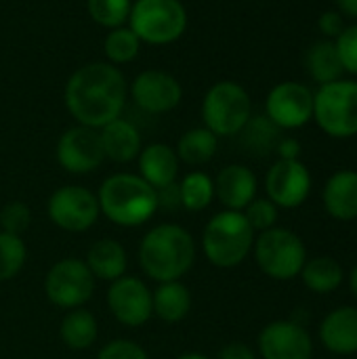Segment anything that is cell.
Masks as SVG:
<instances>
[{
    "instance_id": "f546056e",
    "label": "cell",
    "mask_w": 357,
    "mask_h": 359,
    "mask_svg": "<svg viewBox=\"0 0 357 359\" xmlns=\"http://www.w3.org/2000/svg\"><path fill=\"white\" fill-rule=\"evenodd\" d=\"M27 263V246L21 236L0 231V284L15 280Z\"/></svg>"
},
{
    "instance_id": "7a4b0ae2",
    "label": "cell",
    "mask_w": 357,
    "mask_h": 359,
    "mask_svg": "<svg viewBox=\"0 0 357 359\" xmlns=\"http://www.w3.org/2000/svg\"><path fill=\"white\" fill-rule=\"evenodd\" d=\"M196 263V242L191 233L177 223L151 227L139 244V265L143 273L162 284L183 280Z\"/></svg>"
},
{
    "instance_id": "f35d334b",
    "label": "cell",
    "mask_w": 357,
    "mask_h": 359,
    "mask_svg": "<svg viewBox=\"0 0 357 359\" xmlns=\"http://www.w3.org/2000/svg\"><path fill=\"white\" fill-rule=\"evenodd\" d=\"M276 151L280 156V160H299L301 156V143L292 137H284L278 141Z\"/></svg>"
},
{
    "instance_id": "5b68a950",
    "label": "cell",
    "mask_w": 357,
    "mask_h": 359,
    "mask_svg": "<svg viewBox=\"0 0 357 359\" xmlns=\"http://www.w3.org/2000/svg\"><path fill=\"white\" fill-rule=\"evenodd\" d=\"M252 255L259 269L276 282H290L299 278L307 261L303 240L284 227H271L259 233L255 238Z\"/></svg>"
},
{
    "instance_id": "30bf717a",
    "label": "cell",
    "mask_w": 357,
    "mask_h": 359,
    "mask_svg": "<svg viewBox=\"0 0 357 359\" xmlns=\"http://www.w3.org/2000/svg\"><path fill=\"white\" fill-rule=\"evenodd\" d=\"M46 215L55 227L67 233L88 231L101 217L97 194L82 185H63L46 202Z\"/></svg>"
},
{
    "instance_id": "4fadbf2b",
    "label": "cell",
    "mask_w": 357,
    "mask_h": 359,
    "mask_svg": "<svg viewBox=\"0 0 357 359\" xmlns=\"http://www.w3.org/2000/svg\"><path fill=\"white\" fill-rule=\"evenodd\" d=\"M265 116L280 130L301 128L314 118V93L299 82H280L267 95Z\"/></svg>"
},
{
    "instance_id": "d4e9b609",
    "label": "cell",
    "mask_w": 357,
    "mask_h": 359,
    "mask_svg": "<svg viewBox=\"0 0 357 359\" xmlns=\"http://www.w3.org/2000/svg\"><path fill=\"white\" fill-rule=\"evenodd\" d=\"M303 284L316 294H330L341 288L345 280V271L341 263L332 257H316L307 259L301 269Z\"/></svg>"
},
{
    "instance_id": "484cf974",
    "label": "cell",
    "mask_w": 357,
    "mask_h": 359,
    "mask_svg": "<svg viewBox=\"0 0 357 359\" xmlns=\"http://www.w3.org/2000/svg\"><path fill=\"white\" fill-rule=\"evenodd\" d=\"M217 147H219V137L210 133L206 126H198L181 135L175 151L179 156V162H185L189 166H202L215 158Z\"/></svg>"
},
{
    "instance_id": "4316f807",
    "label": "cell",
    "mask_w": 357,
    "mask_h": 359,
    "mask_svg": "<svg viewBox=\"0 0 357 359\" xmlns=\"http://www.w3.org/2000/svg\"><path fill=\"white\" fill-rule=\"evenodd\" d=\"M305 65H307V74L322 86V84H330L341 80L343 76V63L339 59L335 40H322L318 44H314L305 57Z\"/></svg>"
},
{
    "instance_id": "836d02e7",
    "label": "cell",
    "mask_w": 357,
    "mask_h": 359,
    "mask_svg": "<svg viewBox=\"0 0 357 359\" xmlns=\"http://www.w3.org/2000/svg\"><path fill=\"white\" fill-rule=\"evenodd\" d=\"M32 223V210L25 202H8L0 210V231L21 236Z\"/></svg>"
},
{
    "instance_id": "60d3db41",
    "label": "cell",
    "mask_w": 357,
    "mask_h": 359,
    "mask_svg": "<svg viewBox=\"0 0 357 359\" xmlns=\"http://www.w3.org/2000/svg\"><path fill=\"white\" fill-rule=\"evenodd\" d=\"M349 288H351L353 297L357 299V265L351 269V273H349Z\"/></svg>"
},
{
    "instance_id": "9c48e42d",
    "label": "cell",
    "mask_w": 357,
    "mask_h": 359,
    "mask_svg": "<svg viewBox=\"0 0 357 359\" xmlns=\"http://www.w3.org/2000/svg\"><path fill=\"white\" fill-rule=\"evenodd\" d=\"M95 278L86 267L84 259L67 257L57 261L44 278V294L50 305L59 309L84 307L95 292Z\"/></svg>"
},
{
    "instance_id": "d6a6232c",
    "label": "cell",
    "mask_w": 357,
    "mask_h": 359,
    "mask_svg": "<svg viewBox=\"0 0 357 359\" xmlns=\"http://www.w3.org/2000/svg\"><path fill=\"white\" fill-rule=\"evenodd\" d=\"M242 212L255 233H263L271 227H278L280 208L269 198H255Z\"/></svg>"
},
{
    "instance_id": "603a6c76",
    "label": "cell",
    "mask_w": 357,
    "mask_h": 359,
    "mask_svg": "<svg viewBox=\"0 0 357 359\" xmlns=\"http://www.w3.org/2000/svg\"><path fill=\"white\" fill-rule=\"evenodd\" d=\"M151 301L154 316L164 324H179L191 311V292L181 280L158 284V288L151 292Z\"/></svg>"
},
{
    "instance_id": "1f68e13d",
    "label": "cell",
    "mask_w": 357,
    "mask_h": 359,
    "mask_svg": "<svg viewBox=\"0 0 357 359\" xmlns=\"http://www.w3.org/2000/svg\"><path fill=\"white\" fill-rule=\"evenodd\" d=\"M133 0H86V11L95 23L114 29L128 21Z\"/></svg>"
},
{
    "instance_id": "44dd1931",
    "label": "cell",
    "mask_w": 357,
    "mask_h": 359,
    "mask_svg": "<svg viewBox=\"0 0 357 359\" xmlns=\"http://www.w3.org/2000/svg\"><path fill=\"white\" fill-rule=\"evenodd\" d=\"M99 137H101L103 156L109 158L112 162H120V164L133 162L143 149L137 126L124 118H116L103 128H99Z\"/></svg>"
},
{
    "instance_id": "7c38bea8",
    "label": "cell",
    "mask_w": 357,
    "mask_h": 359,
    "mask_svg": "<svg viewBox=\"0 0 357 359\" xmlns=\"http://www.w3.org/2000/svg\"><path fill=\"white\" fill-rule=\"evenodd\" d=\"M103 147L97 128L72 126L57 141V162L69 175H88L103 164Z\"/></svg>"
},
{
    "instance_id": "74e56055",
    "label": "cell",
    "mask_w": 357,
    "mask_h": 359,
    "mask_svg": "<svg viewBox=\"0 0 357 359\" xmlns=\"http://www.w3.org/2000/svg\"><path fill=\"white\" fill-rule=\"evenodd\" d=\"M217 359H259L257 353L246 345V343H240V341H234V343H227L221 351Z\"/></svg>"
},
{
    "instance_id": "b9f144b4",
    "label": "cell",
    "mask_w": 357,
    "mask_h": 359,
    "mask_svg": "<svg viewBox=\"0 0 357 359\" xmlns=\"http://www.w3.org/2000/svg\"><path fill=\"white\" fill-rule=\"evenodd\" d=\"M175 359H213L208 358V355H204V353H196V351H191V353H183V355H179V358Z\"/></svg>"
},
{
    "instance_id": "52a82bcc",
    "label": "cell",
    "mask_w": 357,
    "mask_h": 359,
    "mask_svg": "<svg viewBox=\"0 0 357 359\" xmlns=\"http://www.w3.org/2000/svg\"><path fill=\"white\" fill-rule=\"evenodd\" d=\"M128 27L141 42L170 44L187 29V8L181 0H137L128 15Z\"/></svg>"
},
{
    "instance_id": "2e32d148",
    "label": "cell",
    "mask_w": 357,
    "mask_h": 359,
    "mask_svg": "<svg viewBox=\"0 0 357 359\" xmlns=\"http://www.w3.org/2000/svg\"><path fill=\"white\" fill-rule=\"evenodd\" d=\"M130 97L147 114H166L181 103L183 86L168 72L145 69L133 80Z\"/></svg>"
},
{
    "instance_id": "ab89813d",
    "label": "cell",
    "mask_w": 357,
    "mask_h": 359,
    "mask_svg": "<svg viewBox=\"0 0 357 359\" xmlns=\"http://www.w3.org/2000/svg\"><path fill=\"white\" fill-rule=\"evenodd\" d=\"M339 8L343 15L357 17V0H339Z\"/></svg>"
},
{
    "instance_id": "f1b7e54d",
    "label": "cell",
    "mask_w": 357,
    "mask_h": 359,
    "mask_svg": "<svg viewBox=\"0 0 357 359\" xmlns=\"http://www.w3.org/2000/svg\"><path fill=\"white\" fill-rule=\"evenodd\" d=\"M103 50L107 57V63L112 65H122V63H130L139 50H141V40L135 36V32L126 25L114 27L107 32L105 40H103Z\"/></svg>"
},
{
    "instance_id": "d590c367",
    "label": "cell",
    "mask_w": 357,
    "mask_h": 359,
    "mask_svg": "<svg viewBox=\"0 0 357 359\" xmlns=\"http://www.w3.org/2000/svg\"><path fill=\"white\" fill-rule=\"evenodd\" d=\"M97 359H149L147 351L128 339H116L103 345V349L97 353Z\"/></svg>"
},
{
    "instance_id": "ffe728a7",
    "label": "cell",
    "mask_w": 357,
    "mask_h": 359,
    "mask_svg": "<svg viewBox=\"0 0 357 359\" xmlns=\"http://www.w3.org/2000/svg\"><path fill=\"white\" fill-rule=\"evenodd\" d=\"M322 202L337 221L357 219V170H337L324 185Z\"/></svg>"
},
{
    "instance_id": "4dcf8cb0",
    "label": "cell",
    "mask_w": 357,
    "mask_h": 359,
    "mask_svg": "<svg viewBox=\"0 0 357 359\" xmlns=\"http://www.w3.org/2000/svg\"><path fill=\"white\" fill-rule=\"evenodd\" d=\"M242 135H244V145L255 154H267L276 149L280 141V128L267 116L250 118L242 128Z\"/></svg>"
},
{
    "instance_id": "d6986e66",
    "label": "cell",
    "mask_w": 357,
    "mask_h": 359,
    "mask_svg": "<svg viewBox=\"0 0 357 359\" xmlns=\"http://www.w3.org/2000/svg\"><path fill=\"white\" fill-rule=\"evenodd\" d=\"M139 160V177L149 183L154 189L168 187L177 183L179 175V156L177 151L166 143H151L141 149L137 156Z\"/></svg>"
},
{
    "instance_id": "8fae6325",
    "label": "cell",
    "mask_w": 357,
    "mask_h": 359,
    "mask_svg": "<svg viewBox=\"0 0 357 359\" xmlns=\"http://www.w3.org/2000/svg\"><path fill=\"white\" fill-rule=\"evenodd\" d=\"M107 309L122 326L141 328L154 318L151 290L143 280L135 276H122L107 288Z\"/></svg>"
},
{
    "instance_id": "3957f363",
    "label": "cell",
    "mask_w": 357,
    "mask_h": 359,
    "mask_svg": "<svg viewBox=\"0 0 357 359\" xmlns=\"http://www.w3.org/2000/svg\"><path fill=\"white\" fill-rule=\"evenodd\" d=\"M97 200L101 215L126 229L145 225L158 210L156 189L130 172L107 177L97 191Z\"/></svg>"
},
{
    "instance_id": "ac0fdd59",
    "label": "cell",
    "mask_w": 357,
    "mask_h": 359,
    "mask_svg": "<svg viewBox=\"0 0 357 359\" xmlns=\"http://www.w3.org/2000/svg\"><path fill=\"white\" fill-rule=\"evenodd\" d=\"M322 345L337 355L357 353V307H339L320 324Z\"/></svg>"
},
{
    "instance_id": "83f0119b",
    "label": "cell",
    "mask_w": 357,
    "mask_h": 359,
    "mask_svg": "<svg viewBox=\"0 0 357 359\" xmlns=\"http://www.w3.org/2000/svg\"><path fill=\"white\" fill-rule=\"evenodd\" d=\"M179 200L181 208L189 212H200L210 206L215 200V181L202 170H191L187 172L179 183Z\"/></svg>"
},
{
    "instance_id": "e0dca14e",
    "label": "cell",
    "mask_w": 357,
    "mask_h": 359,
    "mask_svg": "<svg viewBox=\"0 0 357 359\" xmlns=\"http://www.w3.org/2000/svg\"><path fill=\"white\" fill-rule=\"evenodd\" d=\"M215 181V198L225 206V210L242 212L257 198V177L244 164L225 166Z\"/></svg>"
},
{
    "instance_id": "ba28073f",
    "label": "cell",
    "mask_w": 357,
    "mask_h": 359,
    "mask_svg": "<svg viewBox=\"0 0 357 359\" xmlns=\"http://www.w3.org/2000/svg\"><path fill=\"white\" fill-rule=\"evenodd\" d=\"M314 120L318 126L335 137L349 139L357 135V82L337 80L322 84L314 95Z\"/></svg>"
},
{
    "instance_id": "8d00e7d4",
    "label": "cell",
    "mask_w": 357,
    "mask_h": 359,
    "mask_svg": "<svg viewBox=\"0 0 357 359\" xmlns=\"http://www.w3.org/2000/svg\"><path fill=\"white\" fill-rule=\"evenodd\" d=\"M318 25H320V32H322L324 36H328L330 40H337L339 34L345 29L343 13H339V11H326V13H322Z\"/></svg>"
},
{
    "instance_id": "8992f818",
    "label": "cell",
    "mask_w": 357,
    "mask_h": 359,
    "mask_svg": "<svg viewBox=\"0 0 357 359\" xmlns=\"http://www.w3.org/2000/svg\"><path fill=\"white\" fill-rule=\"evenodd\" d=\"M250 118L252 101L242 84L221 80L206 90L202 101V120L204 126L217 137L240 135Z\"/></svg>"
},
{
    "instance_id": "7402d4cb",
    "label": "cell",
    "mask_w": 357,
    "mask_h": 359,
    "mask_svg": "<svg viewBox=\"0 0 357 359\" xmlns=\"http://www.w3.org/2000/svg\"><path fill=\"white\" fill-rule=\"evenodd\" d=\"M84 263L90 269L95 280L112 284L114 280L126 276L128 257L120 242H116L114 238H103L90 244Z\"/></svg>"
},
{
    "instance_id": "6da1fadb",
    "label": "cell",
    "mask_w": 357,
    "mask_h": 359,
    "mask_svg": "<svg viewBox=\"0 0 357 359\" xmlns=\"http://www.w3.org/2000/svg\"><path fill=\"white\" fill-rule=\"evenodd\" d=\"M124 74L107 63L93 61L78 67L65 82L63 101L74 120L88 128H103L112 120L120 118L126 103Z\"/></svg>"
},
{
    "instance_id": "cb8c5ba5",
    "label": "cell",
    "mask_w": 357,
    "mask_h": 359,
    "mask_svg": "<svg viewBox=\"0 0 357 359\" xmlns=\"http://www.w3.org/2000/svg\"><path fill=\"white\" fill-rule=\"evenodd\" d=\"M99 337V324L97 318L78 307V309H69L59 326V339L61 343L72 349V351H86L97 343Z\"/></svg>"
},
{
    "instance_id": "277c9868",
    "label": "cell",
    "mask_w": 357,
    "mask_h": 359,
    "mask_svg": "<svg viewBox=\"0 0 357 359\" xmlns=\"http://www.w3.org/2000/svg\"><path fill=\"white\" fill-rule=\"evenodd\" d=\"M257 233L248 225L244 212L221 210L202 231V250L210 265L231 269L242 265L252 252Z\"/></svg>"
},
{
    "instance_id": "9a60e30c",
    "label": "cell",
    "mask_w": 357,
    "mask_h": 359,
    "mask_svg": "<svg viewBox=\"0 0 357 359\" xmlns=\"http://www.w3.org/2000/svg\"><path fill=\"white\" fill-rule=\"evenodd\" d=\"M265 191L278 208H299L311 194V172L301 160H278L265 175Z\"/></svg>"
},
{
    "instance_id": "5bb4252c",
    "label": "cell",
    "mask_w": 357,
    "mask_h": 359,
    "mask_svg": "<svg viewBox=\"0 0 357 359\" xmlns=\"http://www.w3.org/2000/svg\"><path fill=\"white\" fill-rule=\"evenodd\" d=\"M257 347L261 359H314V341L295 320L269 322L259 332Z\"/></svg>"
},
{
    "instance_id": "e575fe53",
    "label": "cell",
    "mask_w": 357,
    "mask_h": 359,
    "mask_svg": "<svg viewBox=\"0 0 357 359\" xmlns=\"http://www.w3.org/2000/svg\"><path fill=\"white\" fill-rule=\"evenodd\" d=\"M335 46L343 63V69L357 76V25L345 27L335 40Z\"/></svg>"
}]
</instances>
